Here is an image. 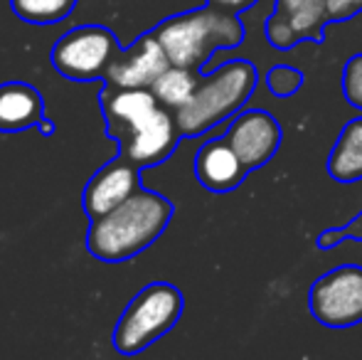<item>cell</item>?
Instances as JSON below:
<instances>
[{
    "instance_id": "6da1fadb",
    "label": "cell",
    "mask_w": 362,
    "mask_h": 360,
    "mask_svg": "<svg viewBox=\"0 0 362 360\" xmlns=\"http://www.w3.org/2000/svg\"><path fill=\"white\" fill-rule=\"evenodd\" d=\"M106 136L119 144V153L139 168L160 166L175 151L182 131L175 111L163 106L148 87L106 84L99 94Z\"/></svg>"
},
{
    "instance_id": "7a4b0ae2",
    "label": "cell",
    "mask_w": 362,
    "mask_h": 360,
    "mask_svg": "<svg viewBox=\"0 0 362 360\" xmlns=\"http://www.w3.org/2000/svg\"><path fill=\"white\" fill-rule=\"evenodd\" d=\"M170 217L173 202L165 195L136 190L129 200L91 220L86 230V250L106 265H119L148 250L165 232Z\"/></svg>"
},
{
    "instance_id": "3957f363",
    "label": "cell",
    "mask_w": 362,
    "mask_h": 360,
    "mask_svg": "<svg viewBox=\"0 0 362 360\" xmlns=\"http://www.w3.org/2000/svg\"><path fill=\"white\" fill-rule=\"evenodd\" d=\"M170 64L202 69L219 50H234L244 40L239 18L215 5L165 18L156 30Z\"/></svg>"
},
{
    "instance_id": "277c9868",
    "label": "cell",
    "mask_w": 362,
    "mask_h": 360,
    "mask_svg": "<svg viewBox=\"0 0 362 360\" xmlns=\"http://www.w3.org/2000/svg\"><path fill=\"white\" fill-rule=\"evenodd\" d=\"M257 87V69L249 59H232L200 79L195 94L175 111L182 136H200L234 116Z\"/></svg>"
},
{
    "instance_id": "5b68a950",
    "label": "cell",
    "mask_w": 362,
    "mask_h": 360,
    "mask_svg": "<svg viewBox=\"0 0 362 360\" xmlns=\"http://www.w3.org/2000/svg\"><path fill=\"white\" fill-rule=\"evenodd\" d=\"M182 308L185 298L173 284H148L121 313L111 343L121 356H136L175 326L182 316Z\"/></svg>"
},
{
    "instance_id": "8992f818",
    "label": "cell",
    "mask_w": 362,
    "mask_h": 360,
    "mask_svg": "<svg viewBox=\"0 0 362 360\" xmlns=\"http://www.w3.org/2000/svg\"><path fill=\"white\" fill-rule=\"evenodd\" d=\"M121 52L119 37L104 25H81L54 42L49 59L62 77L74 82L106 79L111 62Z\"/></svg>"
},
{
    "instance_id": "52a82bcc",
    "label": "cell",
    "mask_w": 362,
    "mask_h": 360,
    "mask_svg": "<svg viewBox=\"0 0 362 360\" xmlns=\"http://www.w3.org/2000/svg\"><path fill=\"white\" fill-rule=\"evenodd\" d=\"M310 313L328 328H350L362 323V267H335L318 279L308 296Z\"/></svg>"
},
{
    "instance_id": "ba28073f",
    "label": "cell",
    "mask_w": 362,
    "mask_h": 360,
    "mask_svg": "<svg viewBox=\"0 0 362 360\" xmlns=\"http://www.w3.org/2000/svg\"><path fill=\"white\" fill-rule=\"evenodd\" d=\"M136 190H141V168L131 163L126 156L116 153L104 168H99L89 178L81 195V207H84L86 217L96 220V217L106 215L129 200Z\"/></svg>"
},
{
    "instance_id": "9c48e42d",
    "label": "cell",
    "mask_w": 362,
    "mask_h": 360,
    "mask_svg": "<svg viewBox=\"0 0 362 360\" xmlns=\"http://www.w3.org/2000/svg\"><path fill=\"white\" fill-rule=\"evenodd\" d=\"M224 139L232 144L247 170L262 168L276 156L281 146V126L267 111H242L237 119L229 124Z\"/></svg>"
},
{
    "instance_id": "30bf717a",
    "label": "cell",
    "mask_w": 362,
    "mask_h": 360,
    "mask_svg": "<svg viewBox=\"0 0 362 360\" xmlns=\"http://www.w3.org/2000/svg\"><path fill=\"white\" fill-rule=\"evenodd\" d=\"M170 67L168 52L163 50L156 33H144L131 47H121L106 72V84L114 87H153L158 77Z\"/></svg>"
},
{
    "instance_id": "8fae6325",
    "label": "cell",
    "mask_w": 362,
    "mask_h": 360,
    "mask_svg": "<svg viewBox=\"0 0 362 360\" xmlns=\"http://www.w3.org/2000/svg\"><path fill=\"white\" fill-rule=\"evenodd\" d=\"M247 166L227 139H210L195 156V175L207 190L229 192L244 180Z\"/></svg>"
},
{
    "instance_id": "7c38bea8",
    "label": "cell",
    "mask_w": 362,
    "mask_h": 360,
    "mask_svg": "<svg viewBox=\"0 0 362 360\" xmlns=\"http://www.w3.org/2000/svg\"><path fill=\"white\" fill-rule=\"evenodd\" d=\"M45 119V99L35 87L25 82L0 84V131L18 134V131L37 129Z\"/></svg>"
},
{
    "instance_id": "4fadbf2b",
    "label": "cell",
    "mask_w": 362,
    "mask_h": 360,
    "mask_svg": "<svg viewBox=\"0 0 362 360\" xmlns=\"http://www.w3.org/2000/svg\"><path fill=\"white\" fill-rule=\"evenodd\" d=\"M328 173L338 182L362 178V116L353 119L343 129L328 158Z\"/></svg>"
},
{
    "instance_id": "5bb4252c",
    "label": "cell",
    "mask_w": 362,
    "mask_h": 360,
    "mask_svg": "<svg viewBox=\"0 0 362 360\" xmlns=\"http://www.w3.org/2000/svg\"><path fill=\"white\" fill-rule=\"evenodd\" d=\"M197 84H200V77H197V69L190 67H177V64H170L160 77L153 82V94L158 96L163 106L177 111L182 104L190 101V96L195 94Z\"/></svg>"
},
{
    "instance_id": "9a60e30c",
    "label": "cell",
    "mask_w": 362,
    "mask_h": 360,
    "mask_svg": "<svg viewBox=\"0 0 362 360\" xmlns=\"http://www.w3.org/2000/svg\"><path fill=\"white\" fill-rule=\"evenodd\" d=\"M276 13L291 23L298 37H320V30L328 18L325 0H276Z\"/></svg>"
},
{
    "instance_id": "2e32d148",
    "label": "cell",
    "mask_w": 362,
    "mask_h": 360,
    "mask_svg": "<svg viewBox=\"0 0 362 360\" xmlns=\"http://www.w3.org/2000/svg\"><path fill=\"white\" fill-rule=\"evenodd\" d=\"M79 0H10V10L23 23L30 25H54L64 20L76 8Z\"/></svg>"
},
{
    "instance_id": "e0dca14e",
    "label": "cell",
    "mask_w": 362,
    "mask_h": 360,
    "mask_svg": "<svg viewBox=\"0 0 362 360\" xmlns=\"http://www.w3.org/2000/svg\"><path fill=\"white\" fill-rule=\"evenodd\" d=\"M343 94L350 106L362 111V54H355L343 72Z\"/></svg>"
},
{
    "instance_id": "ac0fdd59",
    "label": "cell",
    "mask_w": 362,
    "mask_h": 360,
    "mask_svg": "<svg viewBox=\"0 0 362 360\" xmlns=\"http://www.w3.org/2000/svg\"><path fill=\"white\" fill-rule=\"evenodd\" d=\"M267 37L276 50H288V47H293V45H296L298 33L291 28V23L284 18L281 13H276V10H274V15L267 20Z\"/></svg>"
},
{
    "instance_id": "d6986e66",
    "label": "cell",
    "mask_w": 362,
    "mask_h": 360,
    "mask_svg": "<svg viewBox=\"0 0 362 360\" xmlns=\"http://www.w3.org/2000/svg\"><path fill=\"white\" fill-rule=\"evenodd\" d=\"M267 84L276 96H288V94H293V91L300 89V84H303V74L296 72L293 67H274L267 77Z\"/></svg>"
},
{
    "instance_id": "ffe728a7",
    "label": "cell",
    "mask_w": 362,
    "mask_h": 360,
    "mask_svg": "<svg viewBox=\"0 0 362 360\" xmlns=\"http://www.w3.org/2000/svg\"><path fill=\"white\" fill-rule=\"evenodd\" d=\"M362 240V212L358 217H355L353 222H350L348 227H343V230H328V232H323V235L318 237V247H323V250H328V247H333V245H338V242H343V240Z\"/></svg>"
},
{
    "instance_id": "44dd1931",
    "label": "cell",
    "mask_w": 362,
    "mask_h": 360,
    "mask_svg": "<svg viewBox=\"0 0 362 360\" xmlns=\"http://www.w3.org/2000/svg\"><path fill=\"white\" fill-rule=\"evenodd\" d=\"M325 5H328V18L333 20L353 18L362 10V0H325Z\"/></svg>"
},
{
    "instance_id": "7402d4cb",
    "label": "cell",
    "mask_w": 362,
    "mask_h": 360,
    "mask_svg": "<svg viewBox=\"0 0 362 360\" xmlns=\"http://www.w3.org/2000/svg\"><path fill=\"white\" fill-rule=\"evenodd\" d=\"M257 0H207V5H215L219 10H227V13H244L249 10Z\"/></svg>"
},
{
    "instance_id": "603a6c76",
    "label": "cell",
    "mask_w": 362,
    "mask_h": 360,
    "mask_svg": "<svg viewBox=\"0 0 362 360\" xmlns=\"http://www.w3.org/2000/svg\"><path fill=\"white\" fill-rule=\"evenodd\" d=\"M37 129H40V131H42V134H45V136L54 134V126H52V124H49V121H47V119H42V121H40V124H37Z\"/></svg>"
}]
</instances>
